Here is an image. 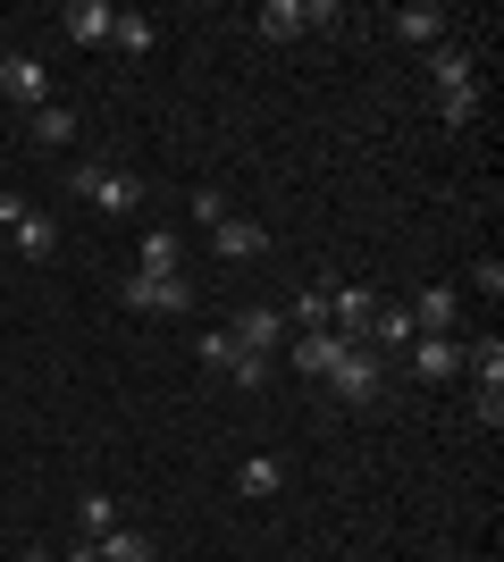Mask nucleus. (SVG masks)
I'll list each match as a JSON object with an SVG mask.
<instances>
[{"label":"nucleus","instance_id":"6","mask_svg":"<svg viewBox=\"0 0 504 562\" xmlns=\"http://www.w3.org/2000/svg\"><path fill=\"white\" fill-rule=\"evenodd\" d=\"M227 336H236L244 352H261V361H278V352H287V311H269V303H244L236 319H227Z\"/></svg>","mask_w":504,"mask_h":562},{"label":"nucleus","instance_id":"3","mask_svg":"<svg viewBox=\"0 0 504 562\" xmlns=\"http://www.w3.org/2000/svg\"><path fill=\"white\" fill-rule=\"evenodd\" d=\"M320 386H328L345 412H370V403L387 395V361H379V352H361V345H345V352H336V370L320 378Z\"/></svg>","mask_w":504,"mask_h":562},{"label":"nucleus","instance_id":"28","mask_svg":"<svg viewBox=\"0 0 504 562\" xmlns=\"http://www.w3.org/2000/svg\"><path fill=\"white\" fill-rule=\"evenodd\" d=\"M471 285H480L488 303H496V294H504V260H480V269H471Z\"/></svg>","mask_w":504,"mask_h":562},{"label":"nucleus","instance_id":"21","mask_svg":"<svg viewBox=\"0 0 504 562\" xmlns=\"http://www.w3.org/2000/svg\"><path fill=\"white\" fill-rule=\"evenodd\" d=\"M119 529V495H76V538H110Z\"/></svg>","mask_w":504,"mask_h":562},{"label":"nucleus","instance_id":"13","mask_svg":"<svg viewBox=\"0 0 504 562\" xmlns=\"http://www.w3.org/2000/svg\"><path fill=\"white\" fill-rule=\"evenodd\" d=\"M110 25H119V9H110V0H68V9H59V34H68V43H110Z\"/></svg>","mask_w":504,"mask_h":562},{"label":"nucleus","instance_id":"11","mask_svg":"<svg viewBox=\"0 0 504 562\" xmlns=\"http://www.w3.org/2000/svg\"><path fill=\"white\" fill-rule=\"evenodd\" d=\"M404 370L429 378V386H437V378H462V345H455V336H412V345H404Z\"/></svg>","mask_w":504,"mask_h":562},{"label":"nucleus","instance_id":"22","mask_svg":"<svg viewBox=\"0 0 504 562\" xmlns=\"http://www.w3.org/2000/svg\"><path fill=\"white\" fill-rule=\"evenodd\" d=\"M34 143H43V151H68V143H76V110L43 101V110H34Z\"/></svg>","mask_w":504,"mask_h":562},{"label":"nucleus","instance_id":"23","mask_svg":"<svg viewBox=\"0 0 504 562\" xmlns=\"http://www.w3.org/2000/svg\"><path fill=\"white\" fill-rule=\"evenodd\" d=\"M93 554H101V562H152V538H144V529H126V520H119L110 538H93Z\"/></svg>","mask_w":504,"mask_h":562},{"label":"nucleus","instance_id":"30","mask_svg":"<svg viewBox=\"0 0 504 562\" xmlns=\"http://www.w3.org/2000/svg\"><path fill=\"white\" fill-rule=\"evenodd\" d=\"M18 562H59V554H43V546H34V554H18Z\"/></svg>","mask_w":504,"mask_h":562},{"label":"nucleus","instance_id":"20","mask_svg":"<svg viewBox=\"0 0 504 562\" xmlns=\"http://www.w3.org/2000/svg\"><path fill=\"white\" fill-rule=\"evenodd\" d=\"M253 25H261L269 43H294V34H303V0H261V9H253Z\"/></svg>","mask_w":504,"mask_h":562},{"label":"nucleus","instance_id":"1","mask_svg":"<svg viewBox=\"0 0 504 562\" xmlns=\"http://www.w3.org/2000/svg\"><path fill=\"white\" fill-rule=\"evenodd\" d=\"M68 186H76V202H93V211H110V218H135V211H144V177H135V168L76 160V168H68Z\"/></svg>","mask_w":504,"mask_h":562},{"label":"nucleus","instance_id":"26","mask_svg":"<svg viewBox=\"0 0 504 562\" xmlns=\"http://www.w3.org/2000/svg\"><path fill=\"white\" fill-rule=\"evenodd\" d=\"M437 117H446V126H471V117H480V85H455V93H437Z\"/></svg>","mask_w":504,"mask_h":562},{"label":"nucleus","instance_id":"7","mask_svg":"<svg viewBox=\"0 0 504 562\" xmlns=\"http://www.w3.org/2000/svg\"><path fill=\"white\" fill-rule=\"evenodd\" d=\"M336 352H345V336H328V328H312V336H287V352H278V361H287V370H294V378H312V386H320V378H328V370H336Z\"/></svg>","mask_w":504,"mask_h":562},{"label":"nucleus","instance_id":"15","mask_svg":"<svg viewBox=\"0 0 504 562\" xmlns=\"http://www.w3.org/2000/svg\"><path fill=\"white\" fill-rule=\"evenodd\" d=\"M9 235H18V252H25V260H51V252H59V218H51V211H34V202H25V211L9 218Z\"/></svg>","mask_w":504,"mask_h":562},{"label":"nucleus","instance_id":"16","mask_svg":"<svg viewBox=\"0 0 504 562\" xmlns=\"http://www.w3.org/2000/svg\"><path fill=\"white\" fill-rule=\"evenodd\" d=\"M429 76H437V93L480 85V50H471V43H437V50H429Z\"/></svg>","mask_w":504,"mask_h":562},{"label":"nucleus","instance_id":"2","mask_svg":"<svg viewBox=\"0 0 504 562\" xmlns=\"http://www.w3.org/2000/svg\"><path fill=\"white\" fill-rule=\"evenodd\" d=\"M193 361H202V370H219V378H236L244 395H261L269 378H278V361H261V352H244V345H236L227 328H202V336H193Z\"/></svg>","mask_w":504,"mask_h":562},{"label":"nucleus","instance_id":"4","mask_svg":"<svg viewBox=\"0 0 504 562\" xmlns=\"http://www.w3.org/2000/svg\"><path fill=\"white\" fill-rule=\"evenodd\" d=\"M119 303L144 311V319H177V311H193V278H144V269H135V278L119 285Z\"/></svg>","mask_w":504,"mask_h":562},{"label":"nucleus","instance_id":"29","mask_svg":"<svg viewBox=\"0 0 504 562\" xmlns=\"http://www.w3.org/2000/svg\"><path fill=\"white\" fill-rule=\"evenodd\" d=\"M59 562H101V554H93V538H76V554H59Z\"/></svg>","mask_w":504,"mask_h":562},{"label":"nucleus","instance_id":"12","mask_svg":"<svg viewBox=\"0 0 504 562\" xmlns=\"http://www.w3.org/2000/svg\"><path fill=\"white\" fill-rule=\"evenodd\" d=\"M404 311H412V336H455L462 294L455 285H421V303H404Z\"/></svg>","mask_w":504,"mask_h":562},{"label":"nucleus","instance_id":"14","mask_svg":"<svg viewBox=\"0 0 504 562\" xmlns=\"http://www.w3.org/2000/svg\"><path fill=\"white\" fill-rule=\"evenodd\" d=\"M211 244H219V260H261V252H269V227H253V218L227 211V218L211 227Z\"/></svg>","mask_w":504,"mask_h":562},{"label":"nucleus","instance_id":"24","mask_svg":"<svg viewBox=\"0 0 504 562\" xmlns=\"http://www.w3.org/2000/svg\"><path fill=\"white\" fill-rule=\"evenodd\" d=\"M236 487H244V495H278V487H287V462H278V453H253Z\"/></svg>","mask_w":504,"mask_h":562},{"label":"nucleus","instance_id":"9","mask_svg":"<svg viewBox=\"0 0 504 562\" xmlns=\"http://www.w3.org/2000/svg\"><path fill=\"white\" fill-rule=\"evenodd\" d=\"M370 311H379V294H370V285H328V336L361 345V328H370Z\"/></svg>","mask_w":504,"mask_h":562},{"label":"nucleus","instance_id":"18","mask_svg":"<svg viewBox=\"0 0 504 562\" xmlns=\"http://www.w3.org/2000/svg\"><path fill=\"white\" fill-rule=\"evenodd\" d=\"M144 278H186V244L168 227H144Z\"/></svg>","mask_w":504,"mask_h":562},{"label":"nucleus","instance_id":"27","mask_svg":"<svg viewBox=\"0 0 504 562\" xmlns=\"http://www.w3.org/2000/svg\"><path fill=\"white\" fill-rule=\"evenodd\" d=\"M193 218H202V227H219V218H227V202H219V186H202V193H193Z\"/></svg>","mask_w":504,"mask_h":562},{"label":"nucleus","instance_id":"19","mask_svg":"<svg viewBox=\"0 0 504 562\" xmlns=\"http://www.w3.org/2000/svg\"><path fill=\"white\" fill-rule=\"evenodd\" d=\"M110 43H119L126 59H152V43H160V25H152L144 9H119V25H110Z\"/></svg>","mask_w":504,"mask_h":562},{"label":"nucleus","instance_id":"5","mask_svg":"<svg viewBox=\"0 0 504 562\" xmlns=\"http://www.w3.org/2000/svg\"><path fill=\"white\" fill-rule=\"evenodd\" d=\"M395 43H412V50H437V43H455V9H437V0H404L395 9Z\"/></svg>","mask_w":504,"mask_h":562},{"label":"nucleus","instance_id":"8","mask_svg":"<svg viewBox=\"0 0 504 562\" xmlns=\"http://www.w3.org/2000/svg\"><path fill=\"white\" fill-rule=\"evenodd\" d=\"M0 93L18 101V110H43V101H51L43 59H34V50H9V59H0Z\"/></svg>","mask_w":504,"mask_h":562},{"label":"nucleus","instance_id":"10","mask_svg":"<svg viewBox=\"0 0 504 562\" xmlns=\"http://www.w3.org/2000/svg\"><path fill=\"white\" fill-rule=\"evenodd\" d=\"M404 345H412V311H404V303H379V311H370V328H361V352L404 361Z\"/></svg>","mask_w":504,"mask_h":562},{"label":"nucleus","instance_id":"17","mask_svg":"<svg viewBox=\"0 0 504 562\" xmlns=\"http://www.w3.org/2000/svg\"><path fill=\"white\" fill-rule=\"evenodd\" d=\"M462 370H471V386H480V395H504V345H496V336L462 345Z\"/></svg>","mask_w":504,"mask_h":562},{"label":"nucleus","instance_id":"25","mask_svg":"<svg viewBox=\"0 0 504 562\" xmlns=\"http://www.w3.org/2000/svg\"><path fill=\"white\" fill-rule=\"evenodd\" d=\"M294 336H312V328H328V285H303V294H294Z\"/></svg>","mask_w":504,"mask_h":562}]
</instances>
